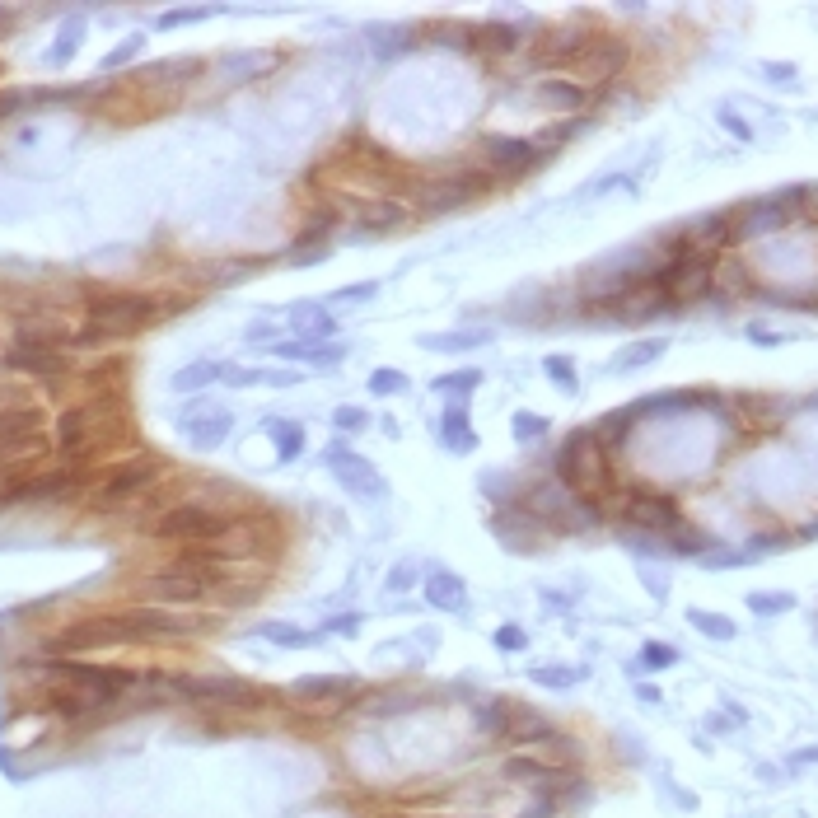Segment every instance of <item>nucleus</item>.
I'll list each match as a JSON object with an SVG mask.
<instances>
[{
    "mask_svg": "<svg viewBox=\"0 0 818 818\" xmlns=\"http://www.w3.org/2000/svg\"><path fill=\"white\" fill-rule=\"evenodd\" d=\"M477 155H482V169L496 183H515V178H524V173H533L543 164L547 150L538 145V136H482Z\"/></svg>",
    "mask_w": 818,
    "mask_h": 818,
    "instance_id": "obj_14",
    "label": "nucleus"
},
{
    "mask_svg": "<svg viewBox=\"0 0 818 818\" xmlns=\"http://www.w3.org/2000/svg\"><path fill=\"white\" fill-rule=\"evenodd\" d=\"M543 365H547V379H552V384H557V388H566V393H575V388H580V379H575V365H571V356H547Z\"/></svg>",
    "mask_w": 818,
    "mask_h": 818,
    "instance_id": "obj_33",
    "label": "nucleus"
},
{
    "mask_svg": "<svg viewBox=\"0 0 818 818\" xmlns=\"http://www.w3.org/2000/svg\"><path fill=\"white\" fill-rule=\"evenodd\" d=\"M496 178H491L482 164H468L459 173H445V178H421L417 192H412V211L417 216H449V211H459L468 201L487 197Z\"/></svg>",
    "mask_w": 818,
    "mask_h": 818,
    "instance_id": "obj_12",
    "label": "nucleus"
},
{
    "mask_svg": "<svg viewBox=\"0 0 818 818\" xmlns=\"http://www.w3.org/2000/svg\"><path fill=\"white\" fill-rule=\"evenodd\" d=\"M267 431L281 440V459H295L300 454V445H304V426H295V421H267Z\"/></svg>",
    "mask_w": 818,
    "mask_h": 818,
    "instance_id": "obj_31",
    "label": "nucleus"
},
{
    "mask_svg": "<svg viewBox=\"0 0 818 818\" xmlns=\"http://www.w3.org/2000/svg\"><path fill=\"white\" fill-rule=\"evenodd\" d=\"M515 435H519V440H529V435H547V421L543 417H529V412H519V417H515Z\"/></svg>",
    "mask_w": 818,
    "mask_h": 818,
    "instance_id": "obj_43",
    "label": "nucleus"
},
{
    "mask_svg": "<svg viewBox=\"0 0 818 818\" xmlns=\"http://www.w3.org/2000/svg\"><path fill=\"white\" fill-rule=\"evenodd\" d=\"M323 463L342 477V487L351 491V496H360V501H384V477H379V468H374V463L360 459V454L332 445L328 454H323Z\"/></svg>",
    "mask_w": 818,
    "mask_h": 818,
    "instance_id": "obj_19",
    "label": "nucleus"
},
{
    "mask_svg": "<svg viewBox=\"0 0 818 818\" xmlns=\"http://www.w3.org/2000/svg\"><path fill=\"white\" fill-rule=\"evenodd\" d=\"M589 33L594 29H585V24H547V29H538L524 47V75H543V80L566 75L585 52Z\"/></svg>",
    "mask_w": 818,
    "mask_h": 818,
    "instance_id": "obj_13",
    "label": "nucleus"
},
{
    "mask_svg": "<svg viewBox=\"0 0 818 818\" xmlns=\"http://www.w3.org/2000/svg\"><path fill=\"white\" fill-rule=\"evenodd\" d=\"M557 482L585 501H599L613 491V463H608V445L599 440L594 426L585 431H571L557 445Z\"/></svg>",
    "mask_w": 818,
    "mask_h": 818,
    "instance_id": "obj_8",
    "label": "nucleus"
},
{
    "mask_svg": "<svg viewBox=\"0 0 818 818\" xmlns=\"http://www.w3.org/2000/svg\"><path fill=\"white\" fill-rule=\"evenodd\" d=\"M426 599H431L435 608H445V613H463V608H468V585H463L459 575L435 571L431 580H426Z\"/></svg>",
    "mask_w": 818,
    "mask_h": 818,
    "instance_id": "obj_24",
    "label": "nucleus"
},
{
    "mask_svg": "<svg viewBox=\"0 0 818 818\" xmlns=\"http://www.w3.org/2000/svg\"><path fill=\"white\" fill-rule=\"evenodd\" d=\"M533 33L524 24H487V29H477V43L487 47L491 57H510L519 47H529Z\"/></svg>",
    "mask_w": 818,
    "mask_h": 818,
    "instance_id": "obj_23",
    "label": "nucleus"
},
{
    "mask_svg": "<svg viewBox=\"0 0 818 818\" xmlns=\"http://www.w3.org/2000/svg\"><path fill=\"white\" fill-rule=\"evenodd\" d=\"M370 393H379V398L407 393V374H398V370H374V374H370Z\"/></svg>",
    "mask_w": 818,
    "mask_h": 818,
    "instance_id": "obj_34",
    "label": "nucleus"
},
{
    "mask_svg": "<svg viewBox=\"0 0 818 818\" xmlns=\"http://www.w3.org/2000/svg\"><path fill=\"white\" fill-rule=\"evenodd\" d=\"M379 818H412V814H379Z\"/></svg>",
    "mask_w": 818,
    "mask_h": 818,
    "instance_id": "obj_47",
    "label": "nucleus"
},
{
    "mask_svg": "<svg viewBox=\"0 0 818 818\" xmlns=\"http://www.w3.org/2000/svg\"><path fill=\"white\" fill-rule=\"evenodd\" d=\"M674 660H678V650L660 646V641H650V646L641 650V669H669Z\"/></svg>",
    "mask_w": 818,
    "mask_h": 818,
    "instance_id": "obj_40",
    "label": "nucleus"
},
{
    "mask_svg": "<svg viewBox=\"0 0 818 818\" xmlns=\"http://www.w3.org/2000/svg\"><path fill=\"white\" fill-rule=\"evenodd\" d=\"M618 515L632 524V529L641 533H660V538H669V533L683 524V510H678V501L669 496V491H650V487H636L622 496L618 505Z\"/></svg>",
    "mask_w": 818,
    "mask_h": 818,
    "instance_id": "obj_16",
    "label": "nucleus"
},
{
    "mask_svg": "<svg viewBox=\"0 0 818 818\" xmlns=\"http://www.w3.org/2000/svg\"><path fill=\"white\" fill-rule=\"evenodd\" d=\"M804 211H809V192L804 187H786V192H772V197L744 201L734 206L730 220V244H748V239H767V234H781L790 225H804Z\"/></svg>",
    "mask_w": 818,
    "mask_h": 818,
    "instance_id": "obj_11",
    "label": "nucleus"
},
{
    "mask_svg": "<svg viewBox=\"0 0 818 818\" xmlns=\"http://www.w3.org/2000/svg\"><path fill=\"white\" fill-rule=\"evenodd\" d=\"M351 220H356L360 239H374V234H402L412 220H417V211H412V201L370 197V201H356V206H351Z\"/></svg>",
    "mask_w": 818,
    "mask_h": 818,
    "instance_id": "obj_18",
    "label": "nucleus"
},
{
    "mask_svg": "<svg viewBox=\"0 0 818 818\" xmlns=\"http://www.w3.org/2000/svg\"><path fill=\"white\" fill-rule=\"evenodd\" d=\"M52 426H47V407L33 398V388L0 384V463L15 459H38L52 454Z\"/></svg>",
    "mask_w": 818,
    "mask_h": 818,
    "instance_id": "obj_7",
    "label": "nucleus"
},
{
    "mask_svg": "<svg viewBox=\"0 0 818 818\" xmlns=\"http://www.w3.org/2000/svg\"><path fill=\"white\" fill-rule=\"evenodd\" d=\"M290 328L300 332V342L318 346L337 332V318H332L323 304H295V309H290Z\"/></svg>",
    "mask_w": 818,
    "mask_h": 818,
    "instance_id": "obj_22",
    "label": "nucleus"
},
{
    "mask_svg": "<svg viewBox=\"0 0 818 818\" xmlns=\"http://www.w3.org/2000/svg\"><path fill=\"white\" fill-rule=\"evenodd\" d=\"M295 697H300L304 706H351L360 697V683L356 678H346V674H328V678H300L295 683Z\"/></svg>",
    "mask_w": 818,
    "mask_h": 818,
    "instance_id": "obj_20",
    "label": "nucleus"
},
{
    "mask_svg": "<svg viewBox=\"0 0 818 818\" xmlns=\"http://www.w3.org/2000/svg\"><path fill=\"white\" fill-rule=\"evenodd\" d=\"M790 603H795L790 594H748V608H753V613H762V618H772V613H786Z\"/></svg>",
    "mask_w": 818,
    "mask_h": 818,
    "instance_id": "obj_37",
    "label": "nucleus"
},
{
    "mask_svg": "<svg viewBox=\"0 0 818 818\" xmlns=\"http://www.w3.org/2000/svg\"><path fill=\"white\" fill-rule=\"evenodd\" d=\"M487 524H491V533L510 547V552H538V547L547 543V529L529 515V510H524V505H519V496H515V501L496 505Z\"/></svg>",
    "mask_w": 818,
    "mask_h": 818,
    "instance_id": "obj_17",
    "label": "nucleus"
},
{
    "mask_svg": "<svg viewBox=\"0 0 818 818\" xmlns=\"http://www.w3.org/2000/svg\"><path fill=\"white\" fill-rule=\"evenodd\" d=\"M276 356L309 360V365H332V360H342V356H346V346H309V342H286V346H276Z\"/></svg>",
    "mask_w": 818,
    "mask_h": 818,
    "instance_id": "obj_28",
    "label": "nucleus"
},
{
    "mask_svg": "<svg viewBox=\"0 0 818 818\" xmlns=\"http://www.w3.org/2000/svg\"><path fill=\"white\" fill-rule=\"evenodd\" d=\"M187 431H192V440H197L201 449H211L220 435L230 431V417H225V412H216V417H206V421H187Z\"/></svg>",
    "mask_w": 818,
    "mask_h": 818,
    "instance_id": "obj_30",
    "label": "nucleus"
},
{
    "mask_svg": "<svg viewBox=\"0 0 818 818\" xmlns=\"http://www.w3.org/2000/svg\"><path fill=\"white\" fill-rule=\"evenodd\" d=\"M201 15H206V10H173V15H164L159 24H164V29H173V24H192V19H201Z\"/></svg>",
    "mask_w": 818,
    "mask_h": 818,
    "instance_id": "obj_44",
    "label": "nucleus"
},
{
    "mask_svg": "<svg viewBox=\"0 0 818 818\" xmlns=\"http://www.w3.org/2000/svg\"><path fill=\"white\" fill-rule=\"evenodd\" d=\"M585 669H561V664H543V669H533V683H543V688H571L580 683Z\"/></svg>",
    "mask_w": 818,
    "mask_h": 818,
    "instance_id": "obj_32",
    "label": "nucleus"
},
{
    "mask_svg": "<svg viewBox=\"0 0 818 818\" xmlns=\"http://www.w3.org/2000/svg\"><path fill=\"white\" fill-rule=\"evenodd\" d=\"M664 337H646V342H632V346H622L618 356H613V370L618 374H632L641 370V365H650V360H660L664 356Z\"/></svg>",
    "mask_w": 818,
    "mask_h": 818,
    "instance_id": "obj_26",
    "label": "nucleus"
},
{
    "mask_svg": "<svg viewBox=\"0 0 818 818\" xmlns=\"http://www.w3.org/2000/svg\"><path fill=\"white\" fill-rule=\"evenodd\" d=\"M720 122H725V127H730L734 136H739V141H748V136H753V131H748V127H744V122H739V117H734V113H720Z\"/></svg>",
    "mask_w": 818,
    "mask_h": 818,
    "instance_id": "obj_46",
    "label": "nucleus"
},
{
    "mask_svg": "<svg viewBox=\"0 0 818 818\" xmlns=\"http://www.w3.org/2000/svg\"><path fill=\"white\" fill-rule=\"evenodd\" d=\"M627 61H632V47H627L622 33L594 29L589 33V43H585V52H580V61L571 66V75L580 80V85L599 89L603 80H618V75L627 71Z\"/></svg>",
    "mask_w": 818,
    "mask_h": 818,
    "instance_id": "obj_15",
    "label": "nucleus"
},
{
    "mask_svg": "<svg viewBox=\"0 0 818 818\" xmlns=\"http://www.w3.org/2000/svg\"><path fill=\"white\" fill-rule=\"evenodd\" d=\"M169 477H164V459L141 449V454H122L117 463L99 468L94 477V491H89V510H99V515H117V510H131V515H141V505L164 487Z\"/></svg>",
    "mask_w": 818,
    "mask_h": 818,
    "instance_id": "obj_6",
    "label": "nucleus"
},
{
    "mask_svg": "<svg viewBox=\"0 0 818 818\" xmlns=\"http://www.w3.org/2000/svg\"><path fill=\"white\" fill-rule=\"evenodd\" d=\"M440 435H445V445L454 449V454H473L477 449V435H473V426H468V407H463V402H454V407L445 412Z\"/></svg>",
    "mask_w": 818,
    "mask_h": 818,
    "instance_id": "obj_25",
    "label": "nucleus"
},
{
    "mask_svg": "<svg viewBox=\"0 0 818 818\" xmlns=\"http://www.w3.org/2000/svg\"><path fill=\"white\" fill-rule=\"evenodd\" d=\"M519 505H524L547 533H585V529H594V524H603V505L566 491L557 477L529 482V491L519 496Z\"/></svg>",
    "mask_w": 818,
    "mask_h": 818,
    "instance_id": "obj_10",
    "label": "nucleus"
},
{
    "mask_svg": "<svg viewBox=\"0 0 818 818\" xmlns=\"http://www.w3.org/2000/svg\"><path fill=\"white\" fill-rule=\"evenodd\" d=\"M80 323H75L71 346H103V342H127L141 337L150 323L169 318L178 300L155 295V290H122V286H80Z\"/></svg>",
    "mask_w": 818,
    "mask_h": 818,
    "instance_id": "obj_3",
    "label": "nucleus"
},
{
    "mask_svg": "<svg viewBox=\"0 0 818 818\" xmlns=\"http://www.w3.org/2000/svg\"><path fill=\"white\" fill-rule=\"evenodd\" d=\"M538 103H543L547 113H566V117H575V113H585L589 103H594V89L589 85H580V80H571V75H557V80H538Z\"/></svg>",
    "mask_w": 818,
    "mask_h": 818,
    "instance_id": "obj_21",
    "label": "nucleus"
},
{
    "mask_svg": "<svg viewBox=\"0 0 818 818\" xmlns=\"http://www.w3.org/2000/svg\"><path fill=\"white\" fill-rule=\"evenodd\" d=\"M267 636H272L276 646H286V650H300V646H314V641H318V636L295 632V627H286V622H272V627H267Z\"/></svg>",
    "mask_w": 818,
    "mask_h": 818,
    "instance_id": "obj_36",
    "label": "nucleus"
},
{
    "mask_svg": "<svg viewBox=\"0 0 818 818\" xmlns=\"http://www.w3.org/2000/svg\"><path fill=\"white\" fill-rule=\"evenodd\" d=\"M491 332L473 328V332H449V337H421L426 351H477V346H487Z\"/></svg>",
    "mask_w": 818,
    "mask_h": 818,
    "instance_id": "obj_27",
    "label": "nucleus"
},
{
    "mask_svg": "<svg viewBox=\"0 0 818 818\" xmlns=\"http://www.w3.org/2000/svg\"><path fill=\"white\" fill-rule=\"evenodd\" d=\"M216 627V618H187L173 608H155V603H136V608H113V613H94L71 627H61L57 636H47V655L57 660H75L103 646H145V641H187Z\"/></svg>",
    "mask_w": 818,
    "mask_h": 818,
    "instance_id": "obj_2",
    "label": "nucleus"
},
{
    "mask_svg": "<svg viewBox=\"0 0 818 818\" xmlns=\"http://www.w3.org/2000/svg\"><path fill=\"white\" fill-rule=\"evenodd\" d=\"M225 374V365H192V370H183L173 384L178 388H197V384H206V379H220Z\"/></svg>",
    "mask_w": 818,
    "mask_h": 818,
    "instance_id": "obj_39",
    "label": "nucleus"
},
{
    "mask_svg": "<svg viewBox=\"0 0 818 818\" xmlns=\"http://www.w3.org/2000/svg\"><path fill=\"white\" fill-rule=\"evenodd\" d=\"M496 646L501 650H524L529 646V632H524V627H501V632H496Z\"/></svg>",
    "mask_w": 818,
    "mask_h": 818,
    "instance_id": "obj_42",
    "label": "nucleus"
},
{
    "mask_svg": "<svg viewBox=\"0 0 818 818\" xmlns=\"http://www.w3.org/2000/svg\"><path fill=\"white\" fill-rule=\"evenodd\" d=\"M169 692H178L197 711H225V716H248L272 702V692L234 674H173Z\"/></svg>",
    "mask_w": 818,
    "mask_h": 818,
    "instance_id": "obj_9",
    "label": "nucleus"
},
{
    "mask_svg": "<svg viewBox=\"0 0 818 818\" xmlns=\"http://www.w3.org/2000/svg\"><path fill=\"white\" fill-rule=\"evenodd\" d=\"M379 290V281H356V286H342V290H332V304H365Z\"/></svg>",
    "mask_w": 818,
    "mask_h": 818,
    "instance_id": "obj_38",
    "label": "nucleus"
},
{
    "mask_svg": "<svg viewBox=\"0 0 818 818\" xmlns=\"http://www.w3.org/2000/svg\"><path fill=\"white\" fill-rule=\"evenodd\" d=\"M482 384V374L477 370H463V374H440L435 379V393H473Z\"/></svg>",
    "mask_w": 818,
    "mask_h": 818,
    "instance_id": "obj_35",
    "label": "nucleus"
},
{
    "mask_svg": "<svg viewBox=\"0 0 818 818\" xmlns=\"http://www.w3.org/2000/svg\"><path fill=\"white\" fill-rule=\"evenodd\" d=\"M262 575H248L244 561L216 557V547H187L131 580V594L155 608H192V603H225L248 608L262 594Z\"/></svg>",
    "mask_w": 818,
    "mask_h": 818,
    "instance_id": "obj_1",
    "label": "nucleus"
},
{
    "mask_svg": "<svg viewBox=\"0 0 818 818\" xmlns=\"http://www.w3.org/2000/svg\"><path fill=\"white\" fill-rule=\"evenodd\" d=\"M360 627V613H346V618H332L328 622V632H342V636H351Z\"/></svg>",
    "mask_w": 818,
    "mask_h": 818,
    "instance_id": "obj_45",
    "label": "nucleus"
},
{
    "mask_svg": "<svg viewBox=\"0 0 818 818\" xmlns=\"http://www.w3.org/2000/svg\"><path fill=\"white\" fill-rule=\"evenodd\" d=\"M688 622H692V627H702L711 641H730V636H734V622L725 618V613H702V608H692Z\"/></svg>",
    "mask_w": 818,
    "mask_h": 818,
    "instance_id": "obj_29",
    "label": "nucleus"
},
{
    "mask_svg": "<svg viewBox=\"0 0 818 818\" xmlns=\"http://www.w3.org/2000/svg\"><path fill=\"white\" fill-rule=\"evenodd\" d=\"M332 426H337V431H365L370 417H365L360 407H337V412H332Z\"/></svg>",
    "mask_w": 818,
    "mask_h": 818,
    "instance_id": "obj_41",
    "label": "nucleus"
},
{
    "mask_svg": "<svg viewBox=\"0 0 818 818\" xmlns=\"http://www.w3.org/2000/svg\"><path fill=\"white\" fill-rule=\"evenodd\" d=\"M117 440H131V407L127 398H80L57 417V459L85 463L94 468L103 449H113Z\"/></svg>",
    "mask_w": 818,
    "mask_h": 818,
    "instance_id": "obj_4",
    "label": "nucleus"
},
{
    "mask_svg": "<svg viewBox=\"0 0 818 818\" xmlns=\"http://www.w3.org/2000/svg\"><path fill=\"white\" fill-rule=\"evenodd\" d=\"M239 524H244V515L230 510V505H216V501H206V496H187V501H173L164 515H155L141 529H145V538L187 552V547H211L220 538H230Z\"/></svg>",
    "mask_w": 818,
    "mask_h": 818,
    "instance_id": "obj_5",
    "label": "nucleus"
}]
</instances>
